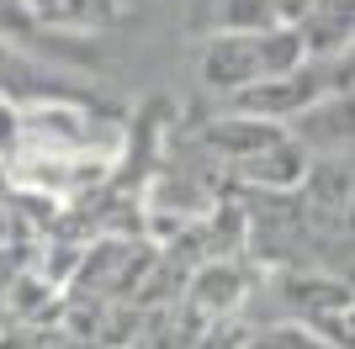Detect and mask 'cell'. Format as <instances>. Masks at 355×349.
Segmentation results:
<instances>
[{
  "mask_svg": "<svg viewBox=\"0 0 355 349\" xmlns=\"http://www.w3.org/2000/svg\"><path fill=\"white\" fill-rule=\"evenodd\" d=\"M302 37L292 27H266V32H202L196 37V85L218 96V101H234L239 90L260 85L270 74H286L302 64Z\"/></svg>",
  "mask_w": 355,
  "mask_h": 349,
  "instance_id": "1",
  "label": "cell"
},
{
  "mask_svg": "<svg viewBox=\"0 0 355 349\" xmlns=\"http://www.w3.org/2000/svg\"><path fill=\"white\" fill-rule=\"evenodd\" d=\"M329 96H350V53H329V58H302L297 69L270 74L260 85L239 90L234 101H223L228 111L260 116V122H276L286 127L292 116H302L308 106L329 101Z\"/></svg>",
  "mask_w": 355,
  "mask_h": 349,
  "instance_id": "2",
  "label": "cell"
},
{
  "mask_svg": "<svg viewBox=\"0 0 355 349\" xmlns=\"http://www.w3.org/2000/svg\"><path fill=\"white\" fill-rule=\"evenodd\" d=\"M250 296H254V276L239 260H207L191 276V286H186L191 318H207V323H234V312Z\"/></svg>",
  "mask_w": 355,
  "mask_h": 349,
  "instance_id": "3",
  "label": "cell"
},
{
  "mask_svg": "<svg viewBox=\"0 0 355 349\" xmlns=\"http://www.w3.org/2000/svg\"><path fill=\"white\" fill-rule=\"evenodd\" d=\"M292 143L308 159H350V96H329L286 122Z\"/></svg>",
  "mask_w": 355,
  "mask_h": 349,
  "instance_id": "4",
  "label": "cell"
},
{
  "mask_svg": "<svg viewBox=\"0 0 355 349\" xmlns=\"http://www.w3.org/2000/svg\"><path fill=\"white\" fill-rule=\"evenodd\" d=\"M350 21H355V0H313L292 32L302 37L308 58H329V53H350Z\"/></svg>",
  "mask_w": 355,
  "mask_h": 349,
  "instance_id": "5",
  "label": "cell"
},
{
  "mask_svg": "<svg viewBox=\"0 0 355 349\" xmlns=\"http://www.w3.org/2000/svg\"><path fill=\"white\" fill-rule=\"evenodd\" d=\"M282 27L270 0H207V32H266Z\"/></svg>",
  "mask_w": 355,
  "mask_h": 349,
  "instance_id": "6",
  "label": "cell"
},
{
  "mask_svg": "<svg viewBox=\"0 0 355 349\" xmlns=\"http://www.w3.org/2000/svg\"><path fill=\"white\" fill-rule=\"evenodd\" d=\"M11 154H16V101L0 96V170L11 164Z\"/></svg>",
  "mask_w": 355,
  "mask_h": 349,
  "instance_id": "7",
  "label": "cell"
},
{
  "mask_svg": "<svg viewBox=\"0 0 355 349\" xmlns=\"http://www.w3.org/2000/svg\"><path fill=\"white\" fill-rule=\"evenodd\" d=\"M270 6H276V16H282V27H297V21H302V11H308L313 0H270Z\"/></svg>",
  "mask_w": 355,
  "mask_h": 349,
  "instance_id": "8",
  "label": "cell"
}]
</instances>
